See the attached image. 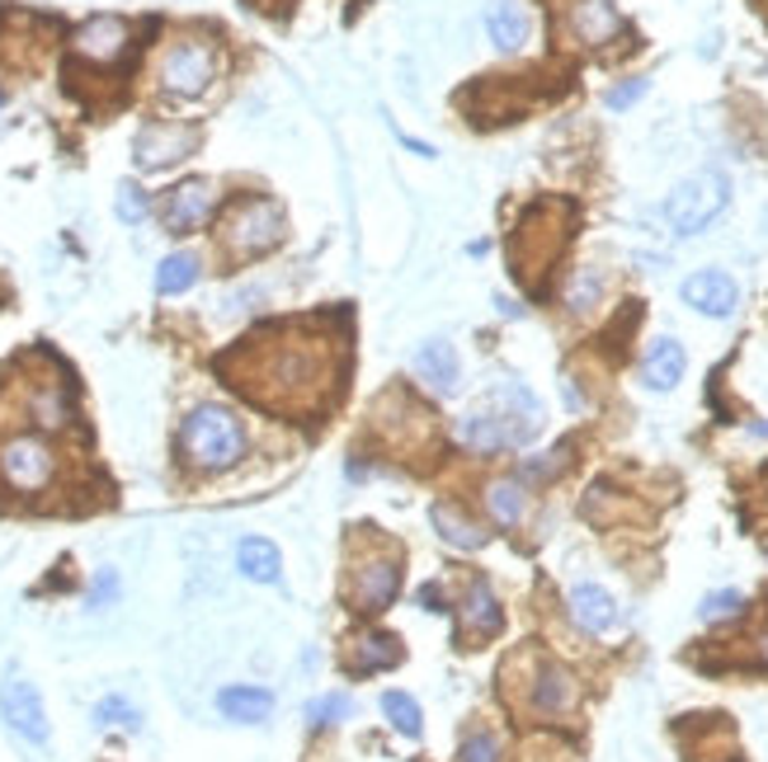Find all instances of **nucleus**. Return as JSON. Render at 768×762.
<instances>
[{
  "label": "nucleus",
  "instance_id": "1",
  "mask_svg": "<svg viewBox=\"0 0 768 762\" xmlns=\"http://www.w3.org/2000/svg\"><path fill=\"white\" fill-rule=\"evenodd\" d=\"M218 372L231 377L236 391L273 414L321 410L326 395L335 391V381H340L335 344L326 334H311L302 325L255 334L246 349L218 358Z\"/></svg>",
  "mask_w": 768,
  "mask_h": 762
},
{
  "label": "nucleus",
  "instance_id": "2",
  "mask_svg": "<svg viewBox=\"0 0 768 762\" xmlns=\"http://www.w3.org/2000/svg\"><path fill=\"white\" fill-rule=\"evenodd\" d=\"M542 433V400L523 381H496L477 405L458 419V443L477 457H500Z\"/></svg>",
  "mask_w": 768,
  "mask_h": 762
},
{
  "label": "nucleus",
  "instance_id": "3",
  "mask_svg": "<svg viewBox=\"0 0 768 762\" xmlns=\"http://www.w3.org/2000/svg\"><path fill=\"white\" fill-rule=\"evenodd\" d=\"M570 203H557V198H542V203H533L519 227L509 231V264H515V273L523 278V283H542V273L551 269V259H557L566 250L570 240Z\"/></svg>",
  "mask_w": 768,
  "mask_h": 762
},
{
  "label": "nucleus",
  "instance_id": "4",
  "mask_svg": "<svg viewBox=\"0 0 768 762\" xmlns=\"http://www.w3.org/2000/svg\"><path fill=\"white\" fill-rule=\"evenodd\" d=\"M180 457L193 471H231L246 457V429L227 405H199L180 424Z\"/></svg>",
  "mask_w": 768,
  "mask_h": 762
},
{
  "label": "nucleus",
  "instance_id": "5",
  "mask_svg": "<svg viewBox=\"0 0 768 762\" xmlns=\"http://www.w3.org/2000/svg\"><path fill=\"white\" fill-rule=\"evenodd\" d=\"M731 203V179L721 170H698L665 198V222L675 227V235H698L717 222Z\"/></svg>",
  "mask_w": 768,
  "mask_h": 762
},
{
  "label": "nucleus",
  "instance_id": "6",
  "mask_svg": "<svg viewBox=\"0 0 768 762\" xmlns=\"http://www.w3.org/2000/svg\"><path fill=\"white\" fill-rule=\"evenodd\" d=\"M222 240L236 259H255V254L273 250L283 240V208L269 203V198H241V203L227 212Z\"/></svg>",
  "mask_w": 768,
  "mask_h": 762
},
{
  "label": "nucleus",
  "instance_id": "7",
  "mask_svg": "<svg viewBox=\"0 0 768 762\" xmlns=\"http://www.w3.org/2000/svg\"><path fill=\"white\" fill-rule=\"evenodd\" d=\"M218 76V48L208 38H180L166 57H161V86L180 99H193L212 86Z\"/></svg>",
  "mask_w": 768,
  "mask_h": 762
},
{
  "label": "nucleus",
  "instance_id": "8",
  "mask_svg": "<svg viewBox=\"0 0 768 762\" xmlns=\"http://www.w3.org/2000/svg\"><path fill=\"white\" fill-rule=\"evenodd\" d=\"M52 471H57V461H52V448L43 443V438L19 433V438H10V443H0V480H6L14 494L48 490Z\"/></svg>",
  "mask_w": 768,
  "mask_h": 762
},
{
  "label": "nucleus",
  "instance_id": "9",
  "mask_svg": "<svg viewBox=\"0 0 768 762\" xmlns=\"http://www.w3.org/2000/svg\"><path fill=\"white\" fill-rule=\"evenodd\" d=\"M406 584V570L397 555H368L359 570L349 574V608L363 612V616H378L401 598Z\"/></svg>",
  "mask_w": 768,
  "mask_h": 762
},
{
  "label": "nucleus",
  "instance_id": "10",
  "mask_svg": "<svg viewBox=\"0 0 768 762\" xmlns=\"http://www.w3.org/2000/svg\"><path fill=\"white\" fill-rule=\"evenodd\" d=\"M193 147H199V128H189V123H147L132 142V160L142 170H166V166H174V160L193 156Z\"/></svg>",
  "mask_w": 768,
  "mask_h": 762
},
{
  "label": "nucleus",
  "instance_id": "11",
  "mask_svg": "<svg viewBox=\"0 0 768 762\" xmlns=\"http://www.w3.org/2000/svg\"><path fill=\"white\" fill-rule=\"evenodd\" d=\"M0 715H6V725L14 734H24L29 744H48V711H43V696L29 678H6L0 683Z\"/></svg>",
  "mask_w": 768,
  "mask_h": 762
},
{
  "label": "nucleus",
  "instance_id": "12",
  "mask_svg": "<svg viewBox=\"0 0 768 762\" xmlns=\"http://www.w3.org/2000/svg\"><path fill=\"white\" fill-rule=\"evenodd\" d=\"M576 701H580L576 673L561 669V664H551V659H542L538 673H533V683H528V711H533L538 720H557L566 711H576Z\"/></svg>",
  "mask_w": 768,
  "mask_h": 762
},
{
  "label": "nucleus",
  "instance_id": "13",
  "mask_svg": "<svg viewBox=\"0 0 768 762\" xmlns=\"http://www.w3.org/2000/svg\"><path fill=\"white\" fill-rule=\"evenodd\" d=\"M212 203H218V193H212L208 179H184V184H174L166 193L161 222H166L170 235H189V231H199L212 217Z\"/></svg>",
  "mask_w": 768,
  "mask_h": 762
},
{
  "label": "nucleus",
  "instance_id": "14",
  "mask_svg": "<svg viewBox=\"0 0 768 762\" xmlns=\"http://www.w3.org/2000/svg\"><path fill=\"white\" fill-rule=\"evenodd\" d=\"M679 297L698 315H712V320L736 315V307H740V288H736V278L726 273V269H698V273H688Z\"/></svg>",
  "mask_w": 768,
  "mask_h": 762
},
{
  "label": "nucleus",
  "instance_id": "15",
  "mask_svg": "<svg viewBox=\"0 0 768 762\" xmlns=\"http://www.w3.org/2000/svg\"><path fill=\"white\" fill-rule=\"evenodd\" d=\"M128 24L118 14H94V19H86L81 29H76V38H71V52L81 57V62H100V67H109V62H118V57L128 52Z\"/></svg>",
  "mask_w": 768,
  "mask_h": 762
},
{
  "label": "nucleus",
  "instance_id": "16",
  "mask_svg": "<svg viewBox=\"0 0 768 762\" xmlns=\"http://www.w3.org/2000/svg\"><path fill=\"white\" fill-rule=\"evenodd\" d=\"M622 29L627 24H622L614 0H576V6H570V33H576V43H585V48L614 43Z\"/></svg>",
  "mask_w": 768,
  "mask_h": 762
},
{
  "label": "nucleus",
  "instance_id": "17",
  "mask_svg": "<svg viewBox=\"0 0 768 762\" xmlns=\"http://www.w3.org/2000/svg\"><path fill=\"white\" fill-rule=\"evenodd\" d=\"M401 640L391 635V631H363V635H353L349 640V659H345V669L353 678H368V673H387V669H397L401 664Z\"/></svg>",
  "mask_w": 768,
  "mask_h": 762
},
{
  "label": "nucleus",
  "instance_id": "18",
  "mask_svg": "<svg viewBox=\"0 0 768 762\" xmlns=\"http://www.w3.org/2000/svg\"><path fill=\"white\" fill-rule=\"evenodd\" d=\"M684 372H688V353H684L679 339H669V334H660L641 358V387L646 391H675L684 381Z\"/></svg>",
  "mask_w": 768,
  "mask_h": 762
},
{
  "label": "nucleus",
  "instance_id": "19",
  "mask_svg": "<svg viewBox=\"0 0 768 762\" xmlns=\"http://www.w3.org/2000/svg\"><path fill=\"white\" fill-rule=\"evenodd\" d=\"M416 377L425 381L435 395H452L458 391V349L448 344V339H425V344L416 349Z\"/></svg>",
  "mask_w": 768,
  "mask_h": 762
},
{
  "label": "nucleus",
  "instance_id": "20",
  "mask_svg": "<svg viewBox=\"0 0 768 762\" xmlns=\"http://www.w3.org/2000/svg\"><path fill=\"white\" fill-rule=\"evenodd\" d=\"M458 612H462V640H490V635H500V626H505V612H500V603H496V593H490L486 579H471Z\"/></svg>",
  "mask_w": 768,
  "mask_h": 762
},
{
  "label": "nucleus",
  "instance_id": "21",
  "mask_svg": "<svg viewBox=\"0 0 768 762\" xmlns=\"http://www.w3.org/2000/svg\"><path fill=\"white\" fill-rule=\"evenodd\" d=\"M570 616H576V626L585 635H604L618 626V603L614 593L599 589V584H576L570 589Z\"/></svg>",
  "mask_w": 768,
  "mask_h": 762
},
{
  "label": "nucleus",
  "instance_id": "22",
  "mask_svg": "<svg viewBox=\"0 0 768 762\" xmlns=\"http://www.w3.org/2000/svg\"><path fill=\"white\" fill-rule=\"evenodd\" d=\"M486 33L500 52H519L528 43V33H533V19H528V10L519 6V0H490Z\"/></svg>",
  "mask_w": 768,
  "mask_h": 762
},
{
  "label": "nucleus",
  "instance_id": "23",
  "mask_svg": "<svg viewBox=\"0 0 768 762\" xmlns=\"http://www.w3.org/2000/svg\"><path fill=\"white\" fill-rule=\"evenodd\" d=\"M236 570H241L246 579H255V584H279L283 555H279V547H273V541L246 537L241 547H236Z\"/></svg>",
  "mask_w": 768,
  "mask_h": 762
},
{
  "label": "nucleus",
  "instance_id": "24",
  "mask_svg": "<svg viewBox=\"0 0 768 762\" xmlns=\"http://www.w3.org/2000/svg\"><path fill=\"white\" fill-rule=\"evenodd\" d=\"M218 711L227 715V720H236V725H260V720H269V711H273V692H265V688H222L218 692Z\"/></svg>",
  "mask_w": 768,
  "mask_h": 762
},
{
  "label": "nucleus",
  "instance_id": "25",
  "mask_svg": "<svg viewBox=\"0 0 768 762\" xmlns=\"http://www.w3.org/2000/svg\"><path fill=\"white\" fill-rule=\"evenodd\" d=\"M429 523H435V532L448 541V547H458V551H477V547H486V532L471 523L467 513H458L452 504H435L429 509Z\"/></svg>",
  "mask_w": 768,
  "mask_h": 762
},
{
  "label": "nucleus",
  "instance_id": "26",
  "mask_svg": "<svg viewBox=\"0 0 768 762\" xmlns=\"http://www.w3.org/2000/svg\"><path fill=\"white\" fill-rule=\"evenodd\" d=\"M486 509L500 528H519L523 513H528V494H523L519 480H496V485L486 490Z\"/></svg>",
  "mask_w": 768,
  "mask_h": 762
},
{
  "label": "nucleus",
  "instance_id": "27",
  "mask_svg": "<svg viewBox=\"0 0 768 762\" xmlns=\"http://www.w3.org/2000/svg\"><path fill=\"white\" fill-rule=\"evenodd\" d=\"M561 302H566L570 315H589L604 302V273L599 269H576V273H570V283H566Z\"/></svg>",
  "mask_w": 768,
  "mask_h": 762
},
{
  "label": "nucleus",
  "instance_id": "28",
  "mask_svg": "<svg viewBox=\"0 0 768 762\" xmlns=\"http://www.w3.org/2000/svg\"><path fill=\"white\" fill-rule=\"evenodd\" d=\"M193 283H199V259H193V254L161 259V269H156V292H161V297H180Z\"/></svg>",
  "mask_w": 768,
  "mask_h": 762
},
{
  "label": "nucleus",
  "instance_id": "29",
  "mask_svg": "<svg viewBox=\"0 0 768 762\" xmlns=\"http://www.w3.org/2000/svg\"><path fill=\"white\" fill-rule=\"evenodd\" d=\"M382 715L391 720V730H397V734H406V739H420V706H416V696H410V692H387L382 696Z\"/></svg>",
  "mask_w": 768,
  "mask_h": 762
},
{
  "label": "nucleus",
  "instance_id": "30",
  "mask_svg": "<svg viewBox=\"0 0 768 762\" xmlns=\"http://www.w3.org/2000/svg\"><path fill=\"white\" fill-rule=\"evenodd\" d=\"M33 419L43 429H62L67 424V387H62V381H48V387L33 395Z\"/></svg>",
  "mask_w": 768,
  "mask_h": 762
},
{
  "label": "nucleus",
  "instance_id": "31",
  "mask_svg": "<svg viewBox=\"0 0 768 762\" xmlns=\"http://www.w3.org/2000/svg\"><path fill=\"white\" fill-rule=\"evenodd\" d=\"M94 725L100 730H142V711L128 706L123 696H104L100 706H94Z\"/></svg>",
  "mask_w": 768,
  "mask_h": 762
},
{
  "label": "nucleus",
  "instance_id": "32",
  "mask_svg": "<svg viewBox=\"0 0 768 762\" xmlns=\"http://www.w3.org/2000/svg\"><path fill=\"white\" fill-rule=\"evenodd\" d=\"M353 715V701L345 696V692H326V696H317L307 706V725L311 730H321V725H340V720H349Z\"/></svg>",
  "mask_w": 768,
  "mask_h": 762
},
{
  "label": "nucleus",
  "instance_id": "33",
  "mask_svg": "<svg viewBox=\"0 0 768 762\" xmlns=\"http://www.w3.org/2000/svg\"><path fill=\"white\" fill-rule=\"evenodd\" d=\"M458 762H505V744L496 730H471L458 749Z\"/></svg>",
  "mask_w": 768,
  "mask_h": 762
},
{
  "label": "nucleus",
  "instance_id": "34",
  "mask_svg": "<svg viewBox=\"0 0 768 762\" xmlns=\"http://www.w3.org/2000/svg\"><path fill=\"white\" fill-rule=\"evenodd\" d=\"M740 612H745V593H740V589L707 593V598H702V608H698L702 621H731V616H740Z\"/></svg>",
  "mask_w": 768,
  "mask_h": 762
},
{
  "label": "nucleus",
  "instance_id": "35",
  "mask_svg": "<svg viewBox=\"0 0 768 762\" xmlns=\"http://www.w3.org/2000/svg\"><path fill=\"white\" fill-rule=\"evenodd\" d=\"M646 90H651V80H646V76H632L627 86H614V90H608V94H604V104H608V109H632Z\"/></svg>",
  "mask_w": 768,
  "mask_h": 762
},
{
  "label": "nucleus",
  "instance_id": "36",
  "mask_svg": "<svg viewBox=\"0 0 768 762\" xmlns=\"http://www.w3.org/2000/svg\"><path fill=\"white\" fill-rule=\"evenodd\" d=\"M118 217H123L128 227H137V222L147 217V193L137 189V184H123V189H118Z\"/></svg>",
  "mask_w": 768,
  "mask_h": 762
},
{
  "label": "nucleus",
  "instance_id": "37",
  "mask_svg": "<svg viewBox=\"0 0 768 762\" xmlns=\"http://www.w3.org/2000/svg\"><path fill=\"white\" fill-rule=\"evenodd\" d=\"M566 461H570V443H557V452H547V461H523V475L528 480H547V475H557Z\"/></svg>",
  "mask_w": 768,
  "mask_h": 762
},
{
  "label": "nucleus",
  "instance_id": "38",
  "mask_svg": "<svg viewBox=\"0 0 768 762\" xmlns=\"http://www.w3.org/2000/svg\"><path fill=\"white\" fill-rule=\"evenodd\" d=\"M113 593H118V574H113V570H104V574H100V584H94V593H90V608L109 603Z\"/></svg>",
  "mask_w": 768,
  "mask_h": 762
},
{
  "label": "nucleus",
  "instance_id": "39",
  "mask_svg": "<svg viewBox=\"0 0 768 762\" xmlns=\"http://www.w3.org/2000/svg\"><path fill=\"white\" fill-rule=\"evenodd\" d=\"M250 10H260V14H269V19H283L288 10H292V0H246Z\"/></svg>",
  "mask_w": 768,
  "mask_h": 762
},
{
  "label": "nucleus",
  "instance_id": "40",
  "mask_svg": "<svg viewBox=\"0 0 768 762\" xmlns=\"http://www.w3.org/2000/svg\"><path fill=\"white\" fill-rule=\"evenodd\" d=\"M755 654H759V664L768 669V616H764V626H759V635H755Z\"/></svg>",
  "mask_w": 768,
  "mask_h": 762
},
{
  "label": "nucleus",
  "instance_id": "41",
  "mask_svg": "<svg viewBox=\"0 0 768 762\" xmlns=\"http://www.w3.org/2000/svg\"><path fill=\"white\" fill-rule=\"evenodd\" d=\"M523 762H561V758H551V753H542V749H533V753H528Z\"/></svg>",
  "mask_w": 768,
  "mask_h": 762
},
{
  "label": "nucleus",
  "instance_id": "42",
  "mask_svg": "<svg viewBox=\"0 0 768 762\" xmlns=\"http://www.w3.org/2000/svg\"><path fill=\"white\" fill-rule=\"evenodd\" d=\"M750 433H755V438H768V424H750Z\"/></svg>",
  "mask_w": 768,
  "mask_h": 762
}]
</instances>
